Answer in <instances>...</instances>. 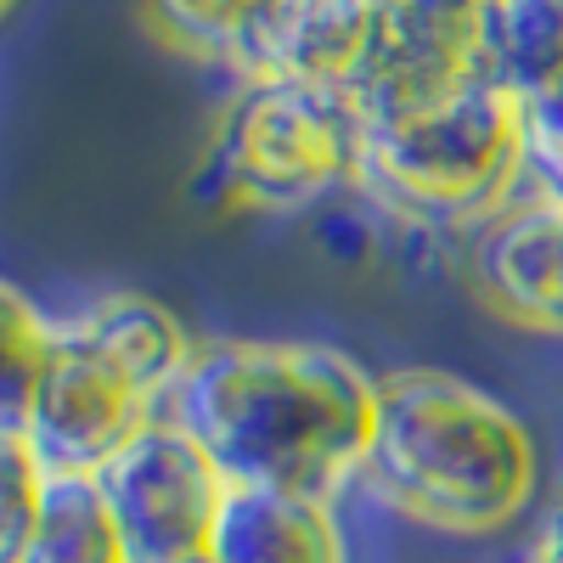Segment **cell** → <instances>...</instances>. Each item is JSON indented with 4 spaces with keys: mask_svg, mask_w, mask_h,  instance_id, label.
<instances>
[{
    "mask_svg": "<svg viewBox=\"0 0 563 563\" xmlns=\"http://www.w3.org/2000/svg\"><path fill=\"white\" fill-rule=\"evenodd\" d=\"M225 485L333 501L361 479L378 422V378L333 344L214 339L164 400Z\"/></svg>",
    "mask_w": 563,
    "mask_h": 563,
    "instance_id": "cell-1",
    "label": "cell"
},
{
    "mask_svg": "<svg viewBox=\"0 0 563 563\" xmlns=\"http://www.w3.org/2000/svg\"><path fill=\"white\" fill-rule=\"evenodd\" d=\"M536 479V440L496 395L434 366L378 378V422L361 467L372 501L445 536H490L530 507Z\"/></svg>",
    "mask_w": 563,
    "mask_h": 563,
    "instance_id": "cell-2",
    "label": "cell"
},
{
    "mask_svg": "<svg viewBox=\"0 0 563 563\" xmlns=\"http://www.w3.org/2000/svg\"><path fill=\"white\" fill-rule=\"evenodd\" d=\"M525 186V102L490 74L361 124L355 192L400 225L474 231Z\"/></svg>",
    "mask_w": 563,
    "mask_h": 563,
    "instance_id": "cell-3",
    "label": "cell"
},
{
    "mask_svg": "<svg viewBox=\"0 0 563 563\" xmlns=\"http://www.w3.org/2000/svg\"><path fill=\"white\" fill-rule=\"evenodd\" d=\"M361 124L344 90L243 85L214 124L192 198L209 209H310L355 192Z\"/></svg>",
    "mask_w": 563,
    "mask_h": 563,
    "instance_id": "cell-4",
    "label": "cell"
},
{
    "mask_svg": "<svg viewBox=\"0 0 563 563\" xmlns=\"http://www.w3.org/2000/svg\"><path fill=\"white\" fill-rule=\"evenodd\" d=\"M97 485L113 512L124 563H209L214 512L231 485L175 417L158 411L102 467Z\"/></svg>",
    "mask_w": 563,
    "mask_h": 563,
    "instance_id": "cell-5",
    "label": "cell"
},
{
    "mask_svg": "<svg viewBox=\"0 0 563 563\" xmlns=\"http://www.w3.org/2000/svg\"><path fill=\"white\" fill-rule=\"evenodd\" d=\"M153 417L158 406L108 355H97L57 321L52 355H45V372L29 400V422H23V445L34 451L45 474L97 479Z\"/></svg>",
    "mask_w": 563,
    "mask_h": 563,
    "instance_id": "cell-6",
    "label": "cell"
},
{
    "mask_svg": "<svg viewBox=\"0 0 563 563\" xmlns=\"http://www.w3.org/2000/svg\"><path fill=\"white\" fill-rule=\"evenodd\" d=\"M378 0H254L225 40L243 85L350 90L378 40Z\"/></svg>",
    "mask_w": 563,
    "mask_h": 563,
    "instance_id": "cell-7",
    "label": "cell"
},
{
    "mask_svg": "<svg viewBox=\"0 0 563 563\" xmlns=\"http://www.w3.org/2000/svg\"><path fill=\"white\" fill-rule=\"evenodd\" d=\"M474 294L512 327L563 333V198L525 186L507 209L467 231Z\"/></svg>",
    "mask_w": 563,
    "mask_h": 563,
    "instance_id": "cell-8",
    "label": "cell"
},
{
    "mask_svg": "<svg viewBox=\"0 0 563 563\" xmlns=\"http://www.w3.org/2000/svg\"><path fill=\"white\" fill-rule=\"evenodd\" d=\"M209 563H350V541L327 496L231 485L214 512Z\"/></svg>",
    "mask_w": 563,
    "mask_h": 563,
    "instance_id": "cell-9",
    "label": "cell"
},
{
    "mask_svg": "<svg viewBox=\"0 0 563 563\" xmlns=\"http://www.w3.org/2000/svg\"><path fill=\"white\" fill-rule=\"evenodd\" d=\"M63 327L74 339H85L97 355H108L158 411L175 395L180 372L192 366V355H198V344L186 339L180 316L169 305L147 299V294H102L97 305H85Z\"/></svg>",
    "mask_w": 563,
    "mask_h": 563,
    "instance_id": "cell-10",
    "label": "cell"
},
{
    "mask_svg": "<svg viewBox=\"0 0 563 563\" xmlns=\"http://www.w3.org/2000/svg\"><path fill=\"white\" fill-rule=\"evenodd\" d=\"M479 74L525 108L563 102V0H485Z\"/></svg>",
    "mask_w": 563,
    "mask_h": 563,
    "instance_id": "cell-11",
    "label": "cell"
},
{
    "mask_svg": "<svg viewBox=\"0 0 563 563\" xmlns=\"http://www.w3.org/2000/svg\"><path fill=\"white\" fill-rule=\"evenodd\" d=\"M18 563H124L102 485L79 474H45L40 512Z\"/></svg>",
    "mask_w": 563,
    "mask_h": 563,
    "instance_id": "cell-12",
    "label": "cell"
},
{
    "mask_svg": "<svg viewBox=\"0 0 563 563\" xmlns=\"http://www.w3.org/2000/svg\"><path fill=\"white\" fill-rule=\"evenodd\" d=\"M52 339L57 321H45L12 282H0V434H23Z\"/></svg>",
    "mask_w": 563,
    "mask_h": 563,
    "instance_id": "cell-13",
    "label": "cell"
},
{
    "mask_svg": "<svg viewBox=\"0 0 563 563\" xmlns=\"http://www.w3.org/2000/svg\"><path fill=\"white\" fill-rule=\"evenodd\" d=\"M45 467L23 445V434H0V563H18L40 512Z\"/></svg>",
    "mask_w": 563,
    "mask_h": 563,
    "instance_id": "cell-14",
    "label": "cell"
},
{
    "mask_svg": "<svg viewBox=\"0 0 563 563\" xmlns=\"http://www.w3.org/2000/svg\"><path fill=\"white\" fill-rule=\"evenodd\" d=\"M254 0H147V12L158 23V34L180 52H203V57H220L231 29L243 23V12Z\"/></svg>",
    "mask_w": 563,
    "mask_h": 563,
    "instance_id": "cell-15",
    "label": "cell"
},
{
    "mask_svg": "<svg viewBox=\"0 0 563 563\" xmlns=\"http://www.w3.org/2000/svg\"><path fill=\"white\" fill-rule=\"evenodd\" d=\"M525 180L563 198V102L525 108Z\"/></svg>",
    "mask_w": 563,
    "mask_h": 563,
    "instance_id": "cell-16",
    "label": "cell"
},
{
    "mask_svg": "<svg viewBox=\"0 0 563 563\" xmlns=\"http://www.w3.org/2000/svg\"><path fill=\"white\" fill-rule=\"evenodd\" d=\"M530 563H563V530H552L547 525V536H541V547H536V558Z\"/></svg>",
    "mask_w": 563,
    "mask_h": 563,
    "instance_id": "cell-17",
    "label": "cell"
},
{
    "mask_svg": "<svg viewBox=\"0 0 563 563\" xmlns=\"http://www.w3.org/2000/svg\"><path fill=\"white\" fill-rule=\"evenodd\" d=\"M552 530H563V501H558V512H552Z\"/></svg>",
    "mask_w": 563,
    "mask_h": 563,
    "instance_id": "cell-18",
    "label": "cell"
},
{
    "mask_svg": "<svg viewBox=\"0 0 563 563\" xmlns=\"http://www.w3.org/2000/svg\"><path fill=\"white\" fill-rule=\"evenodd\" d=\"M12 7H18V0H0V18H7V12H12Z\"/></svg>",
    "mask_w": 563,
    "mask_h": 563,
    "instance_id": "cell-19",
    "label": "cell"
}]
</instances>
